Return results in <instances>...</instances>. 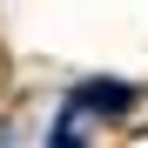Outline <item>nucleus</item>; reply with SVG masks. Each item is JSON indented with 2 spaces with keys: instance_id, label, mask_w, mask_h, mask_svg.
<instances>
[{
  "instance_id": "nucleus-1",
  "label": "nucleus",
  "mask_w": 148,
  "mask_h": 148,
  "mask_svg": "<svg viewBox=\"0 0 148 148\" xmlns=\"http://www.w3.org/2000/svg\"><path fill=\"white\" fill-rule=\"evenodd\" d=\"M74 101L94 108V114H128V108H135V88H121V81H88Z\"/></svg>"
},
{
  "instance_id": "nucleus-2",
  "label": "nucleus",
  "mask_w": 148,
  "mask_h": 148,
  "mask_svg": "<svg viewBox=\"0 0 148 148\" xmlns=\"http://www.w3.org/2000/svg\"><path fill=\"white\" fill-rule=\"evenodd\" d=\"M40 148H88V141H81V128H74V114H61L54 128H47V141H40Z\"/></svg>"
}]
</instances>
